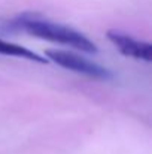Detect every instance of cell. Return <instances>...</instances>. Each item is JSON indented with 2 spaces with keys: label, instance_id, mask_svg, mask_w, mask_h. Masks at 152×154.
<instances>
[{
  "label": "cell",
  "instance_id": "1",
  "mask_svg": "<svg viewBox=\"0 0 152 154\" xmlns=\"http://www.w3.org/2000/svg\"><path fill=\"white\" fill-rule=\"evenodd\" d=\"M15 24H16V27L27 32L31 36L46 39L51 42H57L61 45H67L78 51L97 52V45L91 39H88L85 35H82L81 32H78L72 27L63 26V24L42 20L39 17H34L33 14L18 17Z\"/></svg>",
  "mask_w": 152,
  "mask_h": 154
},
{
  "label": "cell",
  "instance_id": "2",
  "mask_svg": "<svg viewBox=\"0 0 152 154\" xmlns=\"http://www.w3.org/2000/svg\"><path fill=\"white\" fill-rule=\"evenodd\" d=\"M46 57L51 61L57 63L58 66L69 69L72 72L90 76V78H97V79H109L110 72L100 64L85 58L81 54L72 51H63V50H46Z\"/></svg>",
  "mask_w": 152,
  "mask_h": 154
},
{
  "label": "cell",
  "instance_id": "3",
  "mask_svg": "<svg viewBox=\"0 0 152 154\" xmlns=\"http://www.w3.org/2000/svg\"><path fill=\"white\" fill-rule=\"evenodd\" d=\"M107 39L119 50L121 54L127 57H133L137 60L143 61H151L152 58V47L151 44L139 41L133 36H128L122 32L118 30H109L107 32Z\"/></svg>",
  "mask_w": 152,
  "mask_h": 154
},
{
  "label": "cell",
  "instance_id": "4",
  "mask_svg": "<svg viewBox=\"0 0 152 154\" xmlns=\"http://www.w3.org/2000/svg\"><path fill=\"white\" fill-rule=\"evenodd\" d=\"M0 54L3 55H12V57H19V58H27V60H31L34 63H40V64H45L48 60L36 52H33L28 48H24L21 45H16V44H12V42H6L3 39H0Z\"/></svg>",
  "mask_w": 152,
  "mask_h": 154
}]
</instances>
